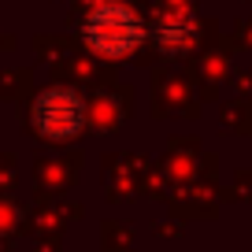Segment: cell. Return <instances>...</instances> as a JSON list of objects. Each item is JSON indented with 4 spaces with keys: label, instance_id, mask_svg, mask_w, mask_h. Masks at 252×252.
<instances>
[{
    "label": "cell",
    "instance_id": "1",
    "mask_svg": "<svg viewBox=\"0 0 252 252\" xmlns=\"http://www.w3.org/2000/svg\"><path fill=\"white\" fill-rule=\"evenodd\" d=\"M149 37V26L137 15L130 4L123 0H104L82 23V41L93 56H104V60H123V56H134L137 48Z\"/></svg>",
    "mask_w": 252,
    "mask_h": 252
},
{
    "label": "cell",
    "instance_id": "2",
    "mask_svg": "<svg viewBox=\"0 0 252 252\" xmlns=\"http://www.w3.org/2000/svg\"><path fill=\"white\" fill-rule=\"evenodd\" d=\"M30 123L45 141L63 145L74 141V137L86 130V100H82L78 89L71 86H48L37 93L30 111Z\"/></svg>",
    "mask_w": 252,
    "mask_h": 252
},
{
    "label": "cell",
    "instance_id": "3",
    "mask_svg": "<svg viewBox=\"0 0 252 252\" xmlns=\"http://www.w3.org/2000/svg\"><path fill=\"white\" fill-rule=\"evenodd\" d=\"M152 37H156L159 48L178 52V48H186L189 41H193V26H189V19H186V23H182V19H159L156 30H152Z\"/></svg>",
    "mask_w": 252,
    "mask_h": 252
}]
</instances>
